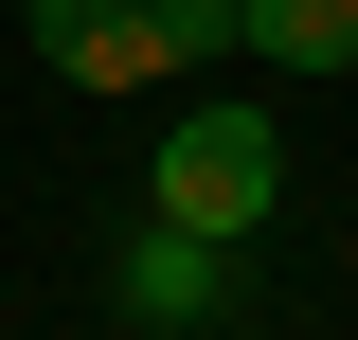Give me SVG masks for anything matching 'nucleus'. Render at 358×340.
Here are the masks:
<instances>
[{"label": "nucleus", "mask_w": 358, "mask_h": 340, "mask_svg": "<svg viewBox=\"0 0 358 340\" xmlns=\"http://www.w3.org/2000/svg\"><path fill=\"white\" fill-rule=\"evenodd\" d=\"M108 304H126L143 340H162V323H233V233H179V215H143V233H126V269H108Z\"/></svg>", "instance_id": "7ed1b4c3"}, {"label": "nucleus", "mask_w": 358, "mask_h": 340, "mask_svg": "<svg viewBox=\"0 0 358 340\" xmlns=\"http://www.w3.org/2000/svg\"><path fill=\"white\" fill-rule=\"evenodd\" d=\"M233 36L287 72H358V0H233Z\"/></svg>", "instance_id": "20e7f679"}, {"label": "nucleus", "mask_w": 358, "mask_h": 340, "mask_svg": "<svg viewBox=\"0 0 358 340\" xmlns=\"http://www.w3.org/2000/svg\"><path fill=\"white\" fill-rule=\"evenodd\" d=\"M215 36H233V0H36V72L54 90H162Z\"/></svg>", "instance_id": "f257e3e1"}, {"label": "nucleus", "mask_w": 358, "mask_h": 340, "mask_svg": "<svg viewBox=\"0 0 358 340\" xmlns=\"http://www.w3.org/2000/svg\"><path fill=\"white\" fill-rule=\"evenodd\" d=\"M162 215L179 233H268V215H287V126H268V108H179Z\"/></svg>", "instance_id": "f03ea898"}]
</instances>
